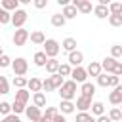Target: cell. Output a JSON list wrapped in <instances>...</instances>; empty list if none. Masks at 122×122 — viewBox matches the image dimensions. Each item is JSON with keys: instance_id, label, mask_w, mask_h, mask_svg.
<instances>
[{"instance_id": "obj_1", "label": "cell", "mask_w": 122, "mask_h": 122, "mask_svg": "<svg viewBox=\"0 0 122 122\" xmlns=\"http://www.w3.org/2000/svg\"><path fill=\"white\" fill-rule=\"evenodd\" d=\"M76 88H78V84H74L71 78L65 80L63 86L59 88V97H61V101H72V99L76 97Z\"/></svg>"}, {"instance_id": "obj_2", "label": "cell", "mask_w": 122, "mask_h": 122, "mask_svg": "<svg viewBox=\"0 0 122 122\" xmlns=\"http://www.w3.org/2000/svg\"><path fill=\"white\" fill-rule=\"evenodd\" d=\"M42 46H44L42 51L46 53L48 59H57V53L61 51V46H59L57 40H53V38H46V42H44Z\"/></svg>"}, {"instance_id": "obj_3", "label": "cell", "mask_w": 122, "mask_h": 122, "mask_svg": "<svg viewBox=\"0 0 122 122\" xmlns=\"http://www.w3.org/2000/svg\"><path fill=\"white\" fill-rule=\"evenodd\" d=\"M10 67H11V71H13L15 76H25L27 71H29V61L25 57H15V59H11Z\"/></svg>"}, {"instance_id": "obj_4", "label": "cell", "mask_w": 122, "mask_h": 122, "mask_svg": "<svg viewBox=\"0 0 122 122\" xmlns=\"http://www.w3.org/2000/svg\"><path fill=\"white\" fill-rule=\"evenodd\" d=\"M27 19H29V13H27L23 8H19V10H15V11L11 13V17H10V23H11L15 29H23V25L27 23Z\"/></svg>"}, {"instance_id": "obj_5", "label": "cell", "mask_w": 122, "mask_h": 122, "mask_svg": "<svg viewBox=\"0 0 122 122\" xmlns=\"http://www.w3.org/2000/svg\"><path fill=\"white\" fill-rule=\"evenodd\" d=\"M27 40H29V30H27L25 27H23V29H15L13 38H11L13 46H25V44H27Z\"/></svg>"}, {"instance_id": "obj_6", "label": "cell", "mask_w": 122, "mask_h": 122, "mask_svg": "<svg viewBox=\"0 0 122 122\" xmlns=\"http://www.w3.org/2000/svg\"><path fill=\"white\" fill-rule=\"evenodd\" d=\"M71 80H72L74 84H84V82H88L86 69H84V67H74V69L71 71Z\"/></svg>"}, {"instance_id": "obj_7", "label": "cell", "mask_w": 122, "mask_h": 122, "mask_svg": "<svg viewBox=\"0 0 122 122\" xmlns=\"http://www.w3.org/2000/svg\"><path fill=\"white\" fill-rule=\"evenodd\" d=\"M71 4H72V6L76 8V11H80L82 15H88V13H92V10H93V6H92L90 0H72Z\"/></svg>"}, {"instance_id": "obj_8", "label": "cell", "mask_w": 122, "mask_h": 122, "mask_svg": "<svg viewBox=\"0 0 122 122\" xmlns=\"http://www.w3.org/2000/svg\"><path fill=\"white\" fill-rule=\"evenodd\" d=\"M72 69L74 67H82V63H84V53L80 51V50H74V51H71L69 53V61H67Z\"/></svg>"}, {"instance_id": "obj_9", "label": "cell", "mask_w": 122, "mask_h": 122, "mask_svg": "<svg viewBox=\"0 0 122 122\" xmlns=\"http://www.w3.org/2000/svg\"><path fill=\"white\" fill-rule=\"evenodd\" d=\"M80 95L82 97H86V99H92L93 95H95V84L93 82H84V84H80Z\"/></svg>"}, {"instance_id": "obj_10", "label": "cell", "mask_w": 122, "mask_h": 122, "mask_svg": "<svg viewBox=\"0 0 122 122\" xmlns=\"http://www.w3.org/2000/svg\"><path fill=\"white\" fill-rule=\"evenodd\" d=\"M109 103L114 105V107H118V105L122 103V86L112 88V92L109 93Z\"/></svg>"}, {"instance_id": "obj_11", "label": "cell", "mask_w": 122, "mask_h": 122, "mask_svg": "<svg viewBox=\"0 0 122 122\" xmlns=\"http://www.w3.org/2000/svg\"><path fill=\"white\" fill-rule=\"evenodd\" d=\"M25 114H27L29 122H38V120H40V116H42V111H40L38 107L30 105V107H25Z\"/></svg>"}, {"instance_id": "obj_12", "label": "cell", "mask_w": 122, "mask_h": 122, "mask_svg": "<svg viewBox=\"0 0 122 122\" xmlns=\"http://www.w3.org/2000/svg\"><path fill=\"white\" fill-rule=\"evenodd\" d=\"M92 107V99H86L82 95L76 97V103H74V109H78V112H88Z\"/></svg>"}, {"instance_id": "obj_13", "label": "cell", "mask_w": 122, "mask_h": 122, "mask_svg": "<svg viewBox=\"0 0 122 122\" xmlns=\"http://www.w3.org/2000/svg\"><path fill=\"white\" fill-rule=\"evenodd\" d=\"M76 109H74V103L72 101H61L59 103V107H57V112L59 114H63V116H67V114H72Z\"/></svg>"}, {"instance_id": "obj_14", "label": "cell", "mask_w": 122, "mask_h": 122, "mask_svg": "<svg viewBox=\"0 0 122 122\" xmlns=\"http://www.w3.org/2000/svg\"><path fill=\"white\" fill-rule=\"evenodd\" d=\"M90 114L93 116V118H97V116H101V114H105V103L103 101H92V107H90Z\"/></svg>"}, {"instance_id": "obj_15", "label": "cell", "mask_w": 122, "mask_h": 122, "mask_svg": "<svg viewBox=\"0 0 122 122\" xmlns=\"http://www.w3.org/2000/svg\"><path fill=\"white\" fill-rule=\"evenodd\" d=\"M84 69H86V74H88V76H93V78H97V76L103 72V71H101V65H99L97 61H92V63H90L88 67H84Z\"/></svg>"}, {"instance_id": "obj_16", "label": "cell", "mask_w": 122, "mask_h": 122, "mask_svg": "<svg viewBox=\"0 0 122 122\" xmlns=\"http://www.w3.org/2000/svg\"><path fill=\"white\" fill-rule=\"evenodd\" d=\"M0 8L6 10L8 13H13L15 10H19V0H2L0 2Z\"/></svg>"}, {"instance_id": "obj_17", "label": "cell", "mask_w": 122, "mask_h": 122, "mask_svg": "<svg viewBox=\"0 0 122 122\" xmlns=\"http://www.w3.org/2000/svg\"><path fill=\"white\" fill-rule=\"evenodd\" d=\"M29 38H30V42L36 44V46H42V44L46 42V34H44L42 30H32V32H29Z\"/></svg>"}, {"instance_id": "obj_18", "label": "cell", "mask_w": 122, "mask_h": 122, "mask_svg": "<svg viewBox=\"0 0 122 122\" xmlns=\"http://www.w3.org/2000/svg\"><path fill=\"white\" fill-rule=\"evenodd\" d=\"M101 71H105L107 74H112V71H114V65H116V59H112V57H105L101 63Z\"/></svg>"}, {"instance_id": "obj_19", "label": "cell", "mask_w": 122, "mask_h": 122, "mask_svg": "<svg viewBox=\"0 0 122 122\" xmlns=\"http://www.w3.org/2000/svg\"><path fill=\"white\" fill-rule=\"evenodd\" d=\"M27 90H29V92H32V93L42 92V80H40V78H36V76H32L30 80H27Z\"/></svg>"}, {"instance_id": "obj_20", "label": "cell", "mask_w": 122, "mask_h": 122, "mask_svg": "<svg viewBox=\"0 0 122 122\" xmlns=\"http://www.w3.org/2000/svg\"><path fill=\"white\" fill-rule=\"evenodd\" d=\"M93 15L97 17V19H107L111 13H109V8L107 6H101V4H97V6H93Z\"/></svg>"}, {"instance_id": "obj_21", "label": "cell", "mask_w": 122, "mask_h": 122, "mask_svg": "<svg viewBox=\"0 0 122 122\" xmlns=\"http://www.w3.org/2000/svg\"><path fill=\"white\" fill-rule=\"evenodd\" d=\"M29 99H30V92H29L27 88H23V90H17V92H15V99H13V101H19V103L27 105V103H29Z\"/></svg>"}, {"instance_id": "obj_22", "label": "cell", "mask_w": 122, "mask_h": 122, "mask_svg": "<svg viewBox=\"0 0 122 122\" xmlns=\"http://www.w3.org/2000/svg\"><path fill=\"white\" fill-rule=\"evenodd\" d=\"M59 46H61V50H65L67 53H71V51H74V50H76V40H74V38H71V36H67Z\"/></svg>"}, {"instance_id": "obj_23", "label": "cell", "mask_w": 122, "mask_h": 122, "mask_svg": "<svg viewBox=\"0 0 122 122\" xmlns=\"http://www.w3.org/2000/svg\"><path fill=\"white\" fill-rule=\"evenodd\" d=\"M32 105L38 107V109L46 107V93H44V92H36V93H32Z\"/></svg>"}, {"instance_id": "obj_24", "label": "cell", "mask_w": 122, "mask_h": 122, "mask_svg": "<svg viewBox=\"0 0 122 122\" xmlns=\"http://www.w3.org/2000/svg\"><path fill=\"white\" fill-rule=\"evenodd\" d=\"M61 15L65 17V21H69V19H74V17L78 15V11H76V8H74L72 4H69V6H65V8H63Z\"/></svg>"}, {"instance_id": "obj_25", "label": "cell", "mask_w": 122, "mask_h": 122, "mask_svg": "<svg viewBox=\"0 0 122 122\" xmlns=\"http://www.w3.org/2000/svg\"><path fill=\"white\" fill-rule=\"evenodd\" d=\"M50 23H51L53 27H57V29H61V27H63V25H65L67 21H65V17H63L61 13H53V15L50 17Z\"/></svg>"}, {"instance_id": "obj_26", "label": "cell", "mask_w": 122, "mask_h": 122, "mask_svg": "<svg viewBox=\"0 0 122 122\" xmlns=\"http://www.w3.org/2000/svg\"><path fill=\"white\" fill-rule=\"evenodd\" d=\"M32 61H34V65H36V67H44V65H46V61H48V57H46V53H44V51H36V53L32 55Z\"/></svg>"}, {"instance_id": "obj_27", "label": "cell", "mask_w": 122, "mask_h": 122, "mask_svg": "<svg viewBox=\"0 0 122 122\" xmlns=\"http://www.w3.org/2000/svg\"><path fill=\"white\" fill-rule=\"evenodd\" d=\"M44 67H46V71H48L50 74H57V69H59V61H57V59H48Z\"/></svg>"}, {"instance_id": "obj_28", "label": "cell", "mask_w": 122, "mask_h": 122, "mask_svg": "<svg viewBox=\"0 0 122 122\" xmlns=\"http://www.w3.org/2000/svg\"><path fill=\"white\" fill-rule=\"evenodd\" d=\"M71 71H72V67H71L69 63H59L57 74H59L61 78H67V76H71Z\"/></svg>"}, {"instance_id": "obj_29", "label": "cell", "mask_w": 122, "mask_h": 122, "mask_svg": "<svg viewBox=\"0 0 122 122\" xmlns=\"http://www.w3.org/2000/svg\"><path fill=\"white\" fill-rule=\"evenodd\" d=\"M109 13L111 15H122V4L120 2H109Z\"/></svg>"}, {"instance_id": "obj_30", "label": "cell", "mask_w": 122, "mask_h": 122, "mask_svg": "<svg viewBox=\"0 0 122 122\" xmlns=\"http://www.w3.org/2000/svg\"><path fill=\"white\" fill-rule=\"evenodd\" d=\"M107 116L111 118V122H120V120H122V111H120L118 107H112Z\"/></svg>"}, {"instance_id": "obj_31", "label": "cell", "mask_w": 122, "mask_h": 122, "mask_svg": "<svg viewBox=\"0 0 122 122\" xmlns=\"http://www.w3.org/2000/svg\"><path fill=\"white\" fill-rule=\"evenodd\" d=\"M11 84H13L17 90H23V88H27V78H25V76H13Z\"/></svg>"}, {"instance_id": "obj_32", "label": "cell", "mask_w": 122, "mask_h": 122, "mask_svg": "<svg viewBox=\"0 0 122 122\" xmlns=\"http://www.w3.org/2000/svg\"><path fill=\"white\" fill-rule=\"evenodd\" d=\"M50 80H51L53 90H59V88L63 86V82H65V78H61L59 74H50Z\"/></svg>"}, {"instance_id": "obj_33", "label": "cell", "mask_w": 122, "mask_h": 122, "mask_svg": "<svg viewBox=\"0 0 122 122\" xmlns=\"http://www.w3.org/2000/svg\"><path fill=\"white\" fill-rule=\"evenodd\" d=\"M109 57H112V59H116V61H120V57H122V46H111V55Z\"/></svg>"}, {"instance_id": "obj_34", "label": "cell", "mask_w": 122, "mask_h": 122, "mask_svg": "<svg viewBox=\"0 0 122 122\" xmlns=\"http://www.w3.org/2000/svg\"><path fill=\"white\" fill-rule=\"evenodd\" d=\"M25 107L27 105H23V103H19V101H13L11 103V114H21V112H25Z\"/></svg>"}, {"instance_id": "obj_35", "label": "cell", "mask_w": 122, "mask_h": 122, "mask_svg": "<svg viewBox=\"0 0 122 122\" xmlns=\"http://www.w3.org/2000/svg\"><path fill=\"white\" fill-rule=\"evenodd\" d=\"M0 93H2V95L10 93V82H8V78L2 76V74H0Z\"/></svg>"}, {"instance_id": "obj_36", "label": "cell", "mask_w": 122, "mask_h": 122, "mask_svg": "<svg viewBox=\"0 0 122 122\" xmlns=\"http://www.w3.org/2000/svg\"><path fill=\"white\" fill-rule=\"evenodd\" d=\"M95 80H97V86H101V88H109V74H107V72H101Z\"/></svg>"}, {"instance_id": "obj_37", "label": "cell", "mask_w": 122, "mask_h": 122, "mask_svg": "<svg viewBox=\"0 0 122 122\" xmlns=\"http://www.w3.org/2000/svg\"><path fill=\"white\" fill-rule=\"evenodd\" d=\"M0 114H4V116L11 114V103H8V101H0Z\"/></svg>"}, {"instance_id": "obj_38", "label": "cell", "mask_w": 122, "mask_h": 122, "mask_svg": "<svg viewBox=\"0 0 122 122\" xmlns=\"http://www.w3.org/2000/svg\"><path fill=\"white\" fill-rule=\"evenodd\" d=\"M55 114H57V107H46V111L42 112V116H44V118H48V120H51Z\"/></svg>"}, {"instance_id": "obj_39", "label": "cell", "mask_w": 122, "mask_h": 122, "mask_svg": "<svg viewBox=\"0 0 122 122\" xmlns=\"http://www.w3.org/2000/svg\"><path fill=\"white\" fill-rule=\"evenodd\" d=\"M107 19L112 27H122V15H109Z\"/></svg>"}, {"instance_id": "obj_40", "label": "cell", "mask_w": 122, "mask_h": 122, "mask_svg": "<svg viewBox=\"0 0 122 122\" xmlns=\"http://www.w3.org/2000/svg\"><path fill=\"white\" fill-rule=\"evenodd\" d=\"M10 17H11V13H8L6 10L0 8V25H8L10 23Z\"/></svg>"}, {"instance_id": "obj_41", "label": "cell", "mask_w": 122, "mask_h": 122, "mask_svg": "<svg viewBox=\"0 0 122 122\" xmlns=\"http://www.w3.org/2000/svg\"><path fill=\"white\" fill-rule=\"evenodd\" d=\"M42 92H53V86H51L50 76H46V78L42 80Z\"/></svg>"}, {"instance_id": "obj_42", "label": "cell", "mask_w": 122, "mask_h": 122, "mask_svg": "<svg viewBox=\"0 0 122 122\" xmlns=\"http://www.w3.org/2000/svg\"><path fill=\"white\" fill-rule=\"evenodd\" d=\"M11 65V57L10 55H0V69H6V67H10Z\"/></svg>"}, {"instance_id": "obj_43", "label": "cell", "mask_w": 122, "mask_h": 122, "mask_svg": "<svg viewBox=\"0 0 122 122\" xmlns=\"http://www.w3.org/2000/svg\"><path fill=\"white\" fill-rule=\"evenodd\" d=\"M116 86H120V78L114 74H109V88H116Z\"/></svg>"}, {"instance_id": "obj_44", "label": "cell", "mask_w": 122, "mask_h": 122, "mask_svg": "<svg viewBox=\"0 0 122 122\" xmlns=\"http://www.w3.org/2000/svg\"><path fill=\"white\" fill-rule=\"evenodd\" d=\"M90 118H92L90 112H78V114H76V122H88Z\"/></svg>"}, {"instance_id": "obj_45", "label": "cell", "mask_w": 122, "mask_h": 122, "mask_svg": "<svg viewBox=\"0 0 122 122\" xmlns=\"http://www.w3.org/2000/svg\"><path fill=\"white\" fill-rule=\"evenodd\" d=\"M32 6H34L36 10H44V8L48 6V0H32Z\"/></svg>"}, {"instance_id": "obj_46", "label": "cell", "mask_w": 122, "mask_h": 122, "mask_svg": "<svg viewBox=\"0 0 122 122\" xmlns=\"http://www.w3.org/2000/svg\"><path fill=\"white\" fill-rule=\"evenodd\" d=\"M112 74L120 78V74H122V61H116V65H114V71H112Z\"/></svg>"}, {"instance_id": "obj_47", "label": "cell", "mask_w": 122, "mask_h": 122, "mask_svg": "<svg viewBox=\"0 0 122 122\" xmlns=\"http://www.w3.org/2000/svg\"><path fill=\"white\" fill-rule=\"evenodd\" d=\"M51 122H67V118H65L63 114H59V112H57V114L51 118Z\"/></svg>"}, {"instance_id": "obj_48", "label": "cell", "mask_w": 122, "mask_h": 122, "mask_svg": "<svg viewBox=\"0 0 122 122\" xmlns=\"http://www.w3.org/2000/svg\"><path fill=\"white\" fill-rule=\"evenodd\" d=\"M95 122H111V118H109L107 114H101V116H97V118H95Z\"/></svg>"}, {"instance_id": "obj_49", "label": "cell", "mask_w": 122, "mask_h": 122, "mask_svg": "<svg viewBox=\"0 0 122 122\" xmlns=\"http://www.w3.org/2000/svg\"><path fill=\"white\" fill-rule=\"evenodd\" d=\"M15 116H17V114H8V116H4L0 122H13V118H15Z\"/></svg>"}, {"instance_id": "obj_50", "label": "cell", "mask_w": 122, "mask_h": 122, "mask_svg": "<svg viewBox=\"0 0 122 122\" xmlns=\"http://www.w3.org/2000/svg\"><path fill=\"white\" fill-rule=\"evenodd\" d=\"M38 122H51V120H48V118H44V116H40V120Z\"/></svg>"}, {"instance_id": "obj_51", "label": "cell", "mask_w": 122, "mask_h": 122, "mask_svg": "<svg viewBox=\"0 0 122 122\" xmlns=\"http://www.w3.org/2000/svg\"><path fill=\"white\" fill-rule=\"evenodd\" d=\"M13 122H21V118H19V116H15V118H13Z\"/></svg>"}, {"instance_id": "obj_52", "label": "cell", "mask_w": 122, "mask_h": 122, "mask_svg": "<svg viewBox=\"0 0 122 122\" xmlns=\"http://www.w3.org/2000/svg\"><path fill=\"white\" fill-rule=\"evenodd\" d=\"M0 55H4V50H2V46H0Z\"/></svg>"}, {"instance_id": "obj_53", "label": "cell", "mask_w": 122, "mask_h": 122, "mask_svg": "<svg viewBox=\"0 0 122 122\" xmlns=\"http://www.w3.org/2000/svg\"><path fill=\"white\" fill-rule=\"evenodd\" d=\"M120 122H122V120H120Z\"/></svg>"}]
</instances>
